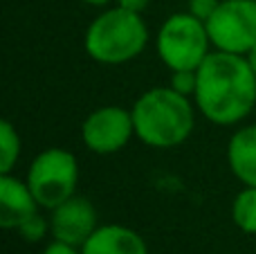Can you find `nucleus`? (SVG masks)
I'll return each instance as SVG.
<instances>
[{
	"label": "nucleus",
	"instance_id": "f257e3e1",
	"mask_svg": "<svg viewBox=\"0 0 256 254\" xmlns=\"http://www.w3.org/2000/svg\"><path fill=\"white\" fill-rule=\"evenodd\" d=\"M194 104L216 126H238L256 108V74L248 56L214 50L198 68Z\"/></svg>",
	"mask_w": 256,
	"mask_h": 254
},
{
	"label": "nucleus",
	"instance_id": "f03ea898",
	"mask_svg": "<svg viewBox=\"0 0 256 254\" xmlns=\"http://www.w3.org/2000/svg\"><path fill=\"white\" fill-rule=\"evenodd\" d=\"M135 138L150 148L182 146L194 135L196 115H200L194 99L180 94L171 86H155L135 99L130 106Z\"/></svg>",
	"mask_w": 256,
	"mask_h": 254
},
{
	"label": "nucleus",
	"instance_id": "7ed1b4c3",
	"mask_svg": "<svg viewBox=\"0 0 256 254\" xmlns=\"http://www.w3.org/2000/svg\"><path fill=\"white\" fill-rule=\"evenodd\" d=\"M150 40L144 16L120 4L102 9L84 34V50L94 63L124 66L142 56Z\"/></svg>",
	"mask_w": 256,
	"mask_h": 254
},
{
	"label": "nucleus",
	"instance_id": "20e7f679",
	"mask_svg": "<svg viewBox=\"0 0 256 254\" xmlns=\"http://www.w3.org/2000/svg\"><path fill=\"white\" fill-rule=\"evenodd\" d=\"M155 52L168 72L198 70L214 52L207 22L189 12H176L166 16L155 34Z\"/></svg>",
	"mask_w": 256,
	"mask_h": 254
},
{
	"label": "nucleus",
	"instance_id": "39448f33",
	"mask_svg": "<svg viewBox=\"0 0 256 254\" xmlns=\"http://www.w3.org/2000/svg\"><path fill=\"white\" fill-rule=\"evenodd\" d=\"M25 180L34 192L40 210H54L76 194L79 160L70 148L48 146L27 166Z\"/></svg>",
	"mask_w": 256,
	"mask_h": 254
},
{
	"label": "nucleus",
	"instance_id": "423d86ee",
	"mask_svg": "<svg viewBox=\"0 0 256 254\" xmlns=\"http://www.w3.org/2000/svg\"><path fill=\"white\" fill-rule=\"evenodd\" d=\"M207 32L214 50L248 56L256 48V0H220Z\"/></svg>",
	"mask_w": 256,
	"mask_h": 254
},
{
	"label": "nucleus",
	"instance_id": "0eeeda50",
	"mask_svg": "<svg viewBox=\"0 0 256 254\" xmlns=\"http://www.w3.org/2000/svg\"><path fill=\"white\" fill-rule=\"evenodd\" d=\"M81 144L94 156H112L120 153L135 138L130 108L106 104L86 115L81 122Z\"/></svg>",
	"mask_w": 256,
	"mask_h": 254
},
{
	"label": "nucleus",
	"instance_id": "6e6552de",
	"mask_svg": "<svg viewBox=\"0 0 256 254\" xmlns=\"http://www.w3.org/2000/svg\"><path fill=\"white\" fill-rule=\"evenodd\" d=\"M97 228V210L88 198L79 196V194H74L58 207L50 210V232H52V238H56V241L81 248L92 236V232Z\"/></svg>",
	"mask_w": 256,
	"mask_h": 254
},
{
	"label": "nucleus",
	"instance_id": "1a4fd4ad",
	"mask_svg": "<svg viewBox=\"0 0 256 254\" xmlns=\"http://www.w3.org/2000/svg\"><path fill=\"white\" fill-rule=\"evenodd\" d=\"M38 210L40 205L25 178L0 174V225L4 230H18L38 214Z\"/></svg>",
	"mask_w": 256,
	"mask_h": 254
},
{
	"label": "nucleus",
	"instance_id": "9d476101",
	"mask_svg": "<svg viewBox=\"0 0 256 254\" xmlns=\"http://www.w3.org/2000/svg\"><path fill=\"white\" fill-rule=\"evenodd\" d=\"M81 254H148L144 236L120 223L99 225L81 246Z\"/></svg>",
	"mask_w": 256,
	"mask_h": 254
},
{
	"label": "nucleus",
	"instance_id": "9b49d317",
	"mask_svg": "<svg viewBox=\"0 0 256 254\" xmlns=\"http://www.w3.org/2000/svg\"><path fill=\"white\" fill-rule=\"evenodd\" d=\"M227 166L243 187H256V124H243L227 142Z\"/></svg>",
	"mask_w": 256,
	"mask_h": 254
},
{
	"label": "nucleus",
	"instance_id": "f8f14e48",
	"mask_svg": "<svg viewBox=\"0 0 256 254\" xmlns=\"http://www.w3.org/2000/svg\"><path fill=\"white\" fill-rule=\"evenodd\" d=\"M232 223L248 236H256V187H243L232 200Z\"/></svg>",
	"mask_w": 256,
	"mask_h": 254
},
{
	"label": "nucleus",
	"instance_id": "ddd939ff",
	"mask_svg": "<svg viewBox=\"0 0 256 254\" xmlns=\"http://www.w3.org/2000/svg\"><path fill=\"white\" fill-rule=\"evenodd\" d=\"M22 151L18 128L9 120L0 122V174H14Z\"/></svg>",
	"mask_w": 256,
	"mask_h": 254
},
{
	"label": "nucleus",
	"instance_id": "4468645a",
	"mask_svg": "<svg viewBox=\"0 0 256 254\" xmlns=\"http://www.w3.org/2000/svg\"><path fill=\"white\" fill-rule=\"evenodd\" d=\"M16 232L20 234L27 243H40L45 236H52V232H50V216H48V218H45V216H40V214L32 216V218L25 220V223H22Z\"/></svg>",
	"mask_w": 256,
	"mask_h": 254
},
{
	"label": "nucleus",
	"instance_id": "2eb2a0df",
	"mask_svg": "<svg viewBox=\"0 0 256 254\" xmlns=\"http://www.w3.org/2000/svg\"><path fill=\"white\" fill-rule=\"evenodd\" d=\"M168 86H171L176 92L186 94V97L194 99L196 86H198V70H176V72H171Z\"/></svg>",
	"mask_w": 256,
	"mask_h": 254
},
{
	"label": "nucleus",
	"instance_id": "dca6fc26",
	"mask_svg": "<svg viewBox=\"0 0 256 254\" xmlns=\"http://www.w3.org/2000/svg\"><path fill=\"white\" fill-rule=\"evenodd\" d=\"M218 4H220V0H189V2H186V12L207 22L209 18H212V14L216 12Z\"/></svg>",
	"mask_w": 256,
	"mask_h": 254
},
{
	"label": "nucleus",
	"instance_id": "f3484780",
	"mask_svg": "<svg viewBox=\"0 0 256 254\" xmlns=\"http://www.w3.org/2000/svg\"><path fill=\"white\" fill-rule=\"evenodd\" d=\"M40 254H81V248L52 238V241H50L48 246L43 248V252H40Z\"/></svg>",
	"mask_w": 256,
	"mask_h": 254
},
{
	"label": "nucleus",
	"instance_id": "a211bd4d",
	"mask_svg": "<svg viewBox=\"0 0 256 254\" xmlns=\"http://www.w3.org/2000/svg\"><path fill=\"white\" fill-rule=\"evenodd\" d=\"M115 4H120V7H126V9H130V12L144 14L146 9H148L150 0H115Z\"/></svg>",
	"mask_w": 256,
	"mask_h": 254
},
{
	"label": "nucleus",
	"instance_id": "6ab92c4d",
	"mask_svg": "<svg viewBox=\"0 0 256 254\" xmlns=\"http://www.w3.org/2000/svg\"><path fill=\"white\" fill-rule=\"evenodd\" d=\"M79 2H84V4H88V7H99V9H106V7H110L115 0H79Z\"/></svg>",
	"mask_w": 256,
	"mask_h": 254
},
{
	"label": "nucleus",
	"instance_id": "aec40b11",
	"mask_svg": "<svg viewBox=\"0 0 256 254\" xmlns=\"http://www.w3.org/2000/svg\"><path fill=\"white\" fill-rule=\"evenodd\" d=\"M248 58H250V66H252V70H254V74H256V48L252 50V52L248 54Z\"/></svg>",
	"mask_w": 256,
	"mask_h": 254
}]
</instances>
